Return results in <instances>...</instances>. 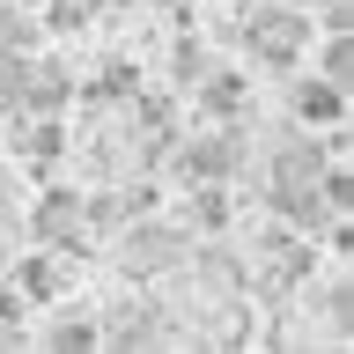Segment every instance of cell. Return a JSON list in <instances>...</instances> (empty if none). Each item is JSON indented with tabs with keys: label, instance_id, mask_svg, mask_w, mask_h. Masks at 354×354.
<instances>
[{
	"label": "cell",
	"instance_id": "cell-1",
	"mask_svg": "<svg viewBox=\"0 0 354 354\" xmlns=\"http://www.w3.org/2000/svg\"><path fill=\"white\" fill-rule=\"evenodd\" d=\"M251 44H259L266 59H295V44H303V22H295V15H259V22H251Z\"/></svg>",
	"mask_w": 354,
	"mask_h": 354
},
{
	"label": "cell",
	"instance_id": "cell-2",
	"mask_svg": "<svg viewBox=\"0 0 354 354\" xmlns=\"http://www.w3.org/2000/svg\"><path fill=\"white\" fill-rule=\"evenodd\" d=\"M339 104H347V96H339V82H310V88H303V126H332V118H339Z\"/></svg>",
	"mask_w": 354,
	"mask_h": 354
},
{
	"label": "cell",
	"instance_id": "cell-3",
	"mask_svg": "<svg viewBox=\"0 0 354 354\" xmlns=\"http://www.w3.org/2000/svg\"><path fill=\"white\" fill-rule=\"evenodd\" d=\"M22 295H59V273H52V266H22Z\"/></svg>",
	"mask_w": 354,
	"mask_h": 354
},
{
	"label": "cell",
	"instance_id": "cell-4",
	"mask_svg": "<svg viewBox=\"0 0 354 354\" xmlns=\"http://www.w3.org/2000/svg\"><path fill=\"white\" fill-rule=\"evenodd\" d=\"M15 317H22V295H15V288H0V325H15Z\"/></svg>",
	"mask_w": 354,
	"mask_h": 354
}]
</instances>
